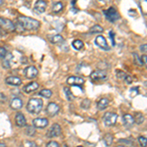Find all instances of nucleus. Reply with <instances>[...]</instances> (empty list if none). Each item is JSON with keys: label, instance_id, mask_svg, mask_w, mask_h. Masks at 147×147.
<instances>
[{"label": "nucleus", "instance_id": "3", "mask_svg": "<svg viewBox=\"0 0 147 147\" xmlns=\"http://www.w3.org/2000/svg\"><path fill=\"white\" fill-rule=\"evenodd\" d=\"M103 14L105 15L106 19L111 23L116 22V21H118L120 18L119 13H118V11L116 10L115 7H110V8H108L107 10H104Z\"/></svg>", "mask_w": 147, "mask_h": 147}, {"label": "nucleus", "instance_id": "15", "mask_svg": "<svg viewBox=\"0 0 147 147\" xmlns=\"http://www.w3.org/2000/svg\"><path fill=\"white\" fill-rule=\"evenodd\" d=\"M47 3L44 0H38V1L35 2L34 4V11L37 13H44L46 10Z\"/></svg>", "mask_w": 147, "mask_h": 147}, {"label": "nucleus", "instance_id": "2", "mask_svg": "<svg viewBox=\"0 0 147 147\" xmlns=\"http://www.w3.org/2000/svg\"><path fill=\"white\" fill-rule=\"evenodd\" d=\"M43 102L39 98H30L27 104V110L32 114H38L42 110Z\"/></svg>", "mask_w": 147, "mask_h": 147}, {"label": "nucleus", "instance_id": "47", "mask_svg": "<svg viewBox=\"0 0 147 147\" xmlns=\"http://www.w3.org/2000/svg\"><path fill=\"white\" fill-rule=\"evenodd\" d=\"M64 147H70V146H69L68 144H64Z\"/></svg>", "mask_w": 147, "mask_h": 147}, {"label": "nucleus", "instance_id": "25", "mask_svg": "<svg viewBox=\"0 0 147 147\" xmlns=\"http://www.w3.org/2000/svg\"><path fill=\"white\" fill-rule=\"evenodd\" d=\"M134 123H136V124L141 125L142 123L144 122V116L142 115L141 113H136V115H134Z\"/></svg>", "mask_w": 147, "mask_h": 147}, {"label": "nucleus", "instance_id": "7", "mask_svg": "<svg viewBox=\"0 0 147 147\" xmlns=\"http://www.w3.org/2000/svg\"><path fill=\"white\" fill-rule=\"evenodd\" d=\"M59 111H60V107L55 102H50L46 107V114L50 116V117H54L59 113Z\"/></svg>", "mask_w": 147, "mask_h": 147}, {"label": "nucleus", "instance_id": "21", "mask_svg": "<svg viewBox=\"0 0 147 147\" xmlns=\"http://www.w3.org/2000/svg\"><path fill=\"white\" fill-rule=\"evenodd\" d=\"M49 40H50V42L53 44H60V43H63V42L65 41L64 37L61 36L60 34L51 35V36H49Z\"/></svg>", "mask_w": 147, "mask_h": 147}, {"label": "nucleus", "instance_id": "28", "mask_svg": "<svg viewBox=\"0 0 147 147\" xmlns=\"http://www.w3.org/2000/svg\"><path fill=\"white\" fill-rule=\"evenodd\" d=\"M64 92H65V95H66V97H67V99L69 101H72V100H74V95H73V93H72V91H71V89L69 88V87H64Z\"/></svg>", "mask_w": 147, "mask_h": 147}, {"label": "nucleus", "instance_id": "5", "mask_svg": "<svg viewBox=\"0 0 147 147\" xmlns=\"http://www.w3.org/2000/svg\"><path fill=\"white\" fill-rule=\"evenodd\" d=\"M0 28L5 30L7 32H12L16 30V26L11 20L5 18H0Z\"/></svg>", "mask_w": 147, "mask_h": 147}, {"label": "nucleus", "instance_id": "26", "mask_svg": "<svg viewBox=\"0 0 147 147\" xmlns=\"http://www.w3.org/2000/svg\"><path fill=\"white\" fill-rule=\"evenodd\" d=\"M103 141L105 142L106 146H110L113 143V136L110 134H106L103 137Z\"/></svg>", "mask_w": 147, "mask_h": 147}, {"label": "nucleus", "instance_id": "24", "mask_svg": "<svg viewBox=\"0 0 147 147\" xmlns=\"http://www.w3.org/2000/svg\"><path fill=\"white\" fill-rule=\"evenodd\" d=\"M103 32V28L99 25H94L89 28V34H101Z\"/></svg>", "mask_w": 147, "mask_h": 147}, {"label": "nucleus", "instance_id": "27", "mask_svg": "<svg viewBox=\"0 0 147 147\" xmlns=\"http://www.w3.org/2000/svg\"><path fill=\"white\" fill-rule=\"evenodd\" d=\"M52 94H53V92H52L50 89H42V90L39 92L38 95L42 96V97H45V98H50L52 96Z\"/></svg>", "mask_w": 147, "mask_h": 147}, {"label": "nucleus", "instance_id": "29", "mask_svg": "<svg viewBox=\"0 0 147 147\" xmlns=\"http://www.w3.org/2000/svg\"><path fill=\"white\" fill-rule=\"evenodd\" d=\"M26 132H27V134L28 136H35V132H36V130H35V127L34 125H28L27 127V130H26Z\"/></svg>", "mask_w": 147, "mask_h": 147}, {"label": "nucleus", "instance_id": "38", "mask_svg": "<svg viewBox=\"0 0 147 147\" xmlns=\"http://www.w3.org/2000/svg\"><path fill=\"white\" fill-rule=\"evenodd\" d=\"M130 95L131 96H136V95H138V88L137 87H134V88H130Z\"/></svg>", "mask_w": 147, "mask_h": 147}, {"label": "nucleus", "instance_id": "36", "mask_svg": "<svg viewBox=\"0 0 147 147\" xmlns=\"http://www.w3.org/2000/svg\"><path fill=\"white\" fill-rule=\"evenodd\" d=\"M80 106L84 109H88L90 107V100H89V99H84V100L82 102Z\"/></svg>", "mask_w": 147, "mask_h": 147}, {"label": "nucleus", "instance_id": "37", "mask_svg": "<svg viewBox=\"0 0 147 147\" xmlns=\"http://www.w3.org/2000/svg\"><path fill=\"white\" fill-rule=\"evenodd\" d=\"M46 147H60V145H59V143L57 141L51 140L46 144Z\"/></svg>", "mask_w": 147, "mask_h": 147}, {"label": "nucleus", "instance_id": "20", "mask_svg": "<svg viewBox=\"0 0 147 147\" xmlns=\"http://www.w3.org/2000/svg\"><path fill=\"white\" fill-rule=\"evenodd\" d=\"M12 60H13V55H12L11 53H8L6 55L5 58H4L3 60H2V66H3V68L10 69L11 68Z\"/></svg>", "mask_w": 147, "mask_h": 147}, {"label": "nucleus", "instance_id": "4", "mask_svg": "<svg viewBox=\"0 0 147 147\" xmlns=\"http://www.w3.org/2000/svg\"><path fill=\"white\" fill-rule=\"evenodd\" d=\"M117 120H118V115L113 112L105 113V115L103 117V122L106 127H113V125H115L116 123H117Z\"/></svg>", "mask_w": 147, "mask_h": 147}, {"label": "nucleus", "instance_id": "23", "mask_svg": "<svg viewBox=\"0 0 147 147\" xmlns=\"http://www.w3.org/2000/svg\"><path fill=\"white\" fill-rule=\"evenodd\" d=\"M84 42L80 39H75L72 42V46L76 49V50H80V49H82L84 48Z\"/></svg>", "mask_w": 147, "mask_h": 147}, {"label": "nucleus", "instance_id": "22", "mask_svg": "<svg viewBox=\"0 0 147 147\" xmlns=\"http://www.w3.org/2000/svg\"><path fill=\"white\" fill-rule=\"evenodd\" d=\"M64 8V4L62 2H56V3L53 4V6H52V11L54 12V13H59V12H61L63 10Z\"/></svg>", "mask_w": 147, "mask_h": 147}, {"label": "nucleus", "instance_id": "17", "mask_svg": "<svg viewBox=\"0 0 147 147\" xmlns=\"http://www.w3.org/2000/svg\"><path fill=\"white\" fill-rule=\"evenodd\" d=\"M39 87V84H37L36 82H30L28 84L26 85L25 87L23 88V90L26 92V93H30V92H34L36 90L37 88Z\"/></svg>", "mask_w": 147, "mask_h": 147}, {"label": "nucleus", "instance_id": "9", "mask_svg": "<svg viewBox=\"0 0 147 147\" xmlns=\"http://www.w3.org/2000/svg\"><path fill=\"white\" fill-rule=\"evenodd\" d=\"M95 44L98 47H100L101 49L105 50V51L110 50V47H109L108 43H107V40H106V38L103 36V35H98V36H96Z\"/></svg>", "mask_w": 147, "mask_h": 147}, {"label": "nucleus", "instance_id": "40", "mask_svg": "<svg viewBox=\"0 0 147 147\" xmlns=\"http://www.w3.org/2000/svg\"><path fill=\"white\" fill-rule=\"evenodd\" d=\"M7 101V96L4 93H0V103H5Z\"/></svg>", "mask_w": 147, "mask_h": 147}, {"label": "nucleus", "instance_id": "33", "mask_svg": "<svg viewBox=\"0 0 147 147\" xmlns=\"http://www.w3.org/2000/svg\"><path fill=\"white\" fill-rule=\"evenodd\" d=\"M138 143L140 147H146L147 146V137L145 136H139L138 137Z\"/></svg>", "mask_w": 147, "mask_h": 147}, {"label": "nucleus", "instance_id": "31", "mask_svg": "<svg viewBox=\"0 0 147 147\" xmlns=\"http://www.w3.org/2000/svg\"><path fill=\"white\" fill-rule=\"evenodd\" d=\"M139 6L141 8V12L144 15H147V0H143V1L139 2Z\"/></svg>", "mask_w": 147, "mask_h": 147}, {"label": "nucleus", "instance_id": "8", "mask_svg": "<svg viewBox=\"0 0 147 147\" xmlns=\"http://www.w3.org/2000/svg\"><path fill=\"white\" fill-rule=\"evenodd\" d=\"M24 74L27 79H34L38 75V70L34 66H28L24 70Z\"/></svg>", "mask_w": 147, "mask_h": 147}, {"label": "nucleus", "instance_id": "34", "mask_svg": "<svg viewBox=\"0 0 147 147\" xmlns=\"http://www.w3.org/2000/svg\"><path fill=\"white\" fill-rule=\"evenodd\" d=\"M116 77H117L119 80H125V77H127V74L121 70H117L116 71Z\"/></svg>", "mask_w": 147, "mask_h": 147}, {"label": "nucleus", "instance_id": "6", "mask_svg": "<svg viewBox=\"0 0 147 147\" xmlns=\"http://www.w3.org/2000/svg\"><path fill=\"white\" fill-rule=\"evenodd\" d=\"M61 132H62V129H61L60 125L59 124H53L52 127L48 129L46 134V136L49 138H53V137H57L61 136Z\"/></svg>", "mask_w": 147, "mask_h": 147}, {"label": "nucleus", "instance_id": "12", "mask_svg": "<svg viewBox=\"0 0 147 147\" xmlns=\"http://www.w3.org/2000/svg\"><path fill=\"white\" fill-rule=\"evenodd\" d=\"M67 84L70 85H77V86H82L84 84V80L80 77H76V76H72L69 77L67 80Z\"/></svg>", "mask_w": 147, "mask_h": 147}, {"label": "nucleus", "instance_id": "18", "mask_svg": "<svg viewBox=\"0 0 147 147\" xmlns=\"http://www.w3.org/2000/svg\"><path fill=\"white\" fill-rule=\"evenodd\" d=\"M10 106L14 110H19V109L23 107V100L21 98H19V97H15V98L12 99Z\"/></svg>", "mask_w": 147, "mask_h": 147}, {"label": "nucleus", "instance_id": "35", "mask_svg": "<svg viewBox=\"0 0 147 147\" xmlns=\"http://www.w3.org/2000/svg\"><path fill=\"white\" fill-rule=\"evenodd\" d=\"M7 54H8V52H7L5 47L0 46V59H2V60H3V59L6 57Z\"/></svg>", "mask_w": 147, "mask_h": 147}, {"label": "nucleus", "instance_id": "19", "mask_svg": "<svg viewBox=\"0 0 147 147\" xmlns=\"http://www.w3.org/2000/svg\"><path fill=\"white\" fill-rule=\"evenodd\" d=\"M109 103H110L109 99L106 98V97H103L97 102V108H98V110H105L109 106Z\"/></svg>", "mask_w": 147, "mask_h": 147}, {"label": "nucleus", "instance_id": "43", "mask_svg": "<svg viewBox=\"0 0 147 147\" xmlns=\"http://www.w3.org/2000/svg\"><path fill=\"white\" fill-rule=\"evenodd\" d=\"M125 82H127V84H131V82H132V78L130 77V76L127 75V77H125Z\"/></svg>", "mask_w": 147, "mask_h": 147}, {"label": "nucleus", "instance_id": "48", "mask_svg": "<svg viewBox=\"0 0 147 147\" xmlns=\"http://www.w3.org/2000/svg\"><path fill=\"white\" fill-rule=\"evenodd\" d=\"M78 147H84V146H82V145H80V146H78Z\"/></svg>", "mask_w": 147, "mask_h": 147}, {"label": "nucleus", "instance_id": "42", "mask_svg": "<svg viewBox=\"0 0 147 147\" xmlns=\"http://www.w3.org/2000/svg\"><path fill=\"white\" fill-rule=\"evenodd\" d=\"M139 49H140L141 52H144V53H147V44H142L139 47Z\"/></svg>", "mask_w": 147, "mask_h": 147}, {"label": "nucleus", "instance_id": "13", "mask_svg": "<svg viewBox=\"0 0 147 147\" xmlns=\"http://www.w3.org/2000/svg\"><path fill=\"white\" fill-rule=\"evenodd\" d=\"M15 123L19 127H24L27 125V120H26V117L24 116V114H22L21 112H18L16 114Z\"/></svg>", "mask_w": 147, "mask_h": 147}, {"label": "nucleus", "instance_id": "14", "mask_svg": "<svg viewBox=\"0 0 147 147\" xmlns=\"http://www.w3.org/2000/svg\"><path fill=\"white\" fill-rule=\"evenodd\" d=\"M123 124L127 129H130L134 124V119L130 114H125L123 116Z\"/></svg>", "mask_w": 147, "mask_h": 147}, {"label": "nucleus", "instance_id": "1", "mask_svg": "<svg viewBox=\"0 0 147 147\" xmlns=\"http://www.w3.org/2000/svg\"><path fill=\"white\" fill-rule=\"evenodd\" d=\"M17 24L19 27L22 28V30H35L40 27L39 21L30 17H25V16L19 17L17 19Z\"/></svg>", "mask_w": 147, "mask_h": 147}, {"label": "nucleus", "instance_id": "45", "mask_svg": "<svg viewBox=\"0 0 147 147\" xmlns=\"http://www.w3.org/2000/svg\"><path fill=\"white\" fill-rule=\"evenodd\" d=\"M116 147H127V146H125V145H123V144H120V145H117Z\"/></svg>", "mask_w": 147, "mask_h": 147}, {"label": "nucleus", "instance_id": "11", "mask_svg": "<svg viewBox=\"0 0 147 147\" xmlns=\"http://www.w3.org/2000/svg\"><path fill=\"white\" fill-rule=\"evenodd\" d=\"M90 79L93 80H101L107 79V73L103 70L94 71L90 74Z\"/></svg>", "mask_w": 147, "mask_h": 147}, {"label": "nucleus", "instance_id": "32", "mask_svg": "<svg viewBox=\"0 0 147 147\" xmlns=\"http://www.w3.org/2000/svg\"><path fill=\"white\" fill-rule=\"evenodd\" d=\"M21 147H37L36 143L34 141H30V140H26L24 141L22 143Z\"/></svg>", "mask_w": 147, "mask_h": 147}, {"label": "nucleus", "instance_id": "39", "mask_svg": "<svg viewBox=\"0 0 147 147\" xmlns=\"http://www.w3.org/2000/svg\"><path fill=\"white\" fill-rule=\"evenodd\" d=\"M109 36H110L111 40H112V44L114 46L116 45V42H115V32H113V30H111L110 32H109Z\"/></svg>", "mask_w": 147, "mask_h": 147}, {"label": "nucleus", "instance_id": "44", "mask_svg": "<svg viewBox=\"0 0 147 147\" xmlns=\"http://www.w3.org/2000/svg\"><path fill=\"white\" fill-rule=\"evenodd\" d=\"M0 147H6V144L4 142H0Z\"/></svg>", "mask_w": 147, "mask_h": 147}, {"label": "nucleus", "instance_id": "41", "mask_svg": "<svg viewBox=\"0 0 147 147\" xmlns=\"http://www.w3.org/2000/svg\"><path fill=\"white\" fill-rule=\"evenodd\" d=\"M141 61H142V64H143L144 66L147 68V56L146 55H142L141 57Z\"/></svg>", "mask_w": 147, "mask_h": 147}, {"label": "nucleus", "instance_id": "30", "mask_svg": "<svg viewBox=\"0 0 147 147\" xmlns=\"http://www.w3.org/2000/svg\"><path fill=\"white\" fill-rule=\"evenodd\" d=\"M132 56H134V63H136L137 66H139V67L143 66V64H142V61H141V58H140V56H138V54H137V53H134V54H132Z\"/></svg>", "mask_w": 147, "mask_h": 147}, {"label": "nucleus", "instance_id": "16", "mask_svg": "<svg viewBox=\"0 0 147 147\" xmlns=\"http://www.w3.org/2000/svg\"><path fill=\"white\" fill-rule=\"evenodd\" d=\"M5 82L7 84L14 85V86H19V85L22 84V80L19 77H16V76H11V77L6 78Z\"/></svg>", "mask_w": 147, "mask_h": 147}, {"label": "nucleus", "instance_id": "46", "mask_svg": "<svg viewBox=\"0 0 147 147\" xmlns=\"http://www.w3.org/2000/svg\"><path fill=\"white\" fill-rule=\"evenodd\" d=\"M3 5V1H2V0H0V6H2Z\"/></svg>", "mask_w": 147, "mask_h": 147}, {"label": "nucleus", "instance_id": "10", "mask_svg": "<svg viewBox=\"0 0 147 147\" xmlns=\"http://www.w3.org/2000/svg\"><path fill=\"white\" fill-rule=\"evenodd\" d=\"M32 125L35 129H45L48 125V120L45 118H35L32 121Z\"/></svg>", "mask_w": 147, "mask_h": 147}]
</instances>
